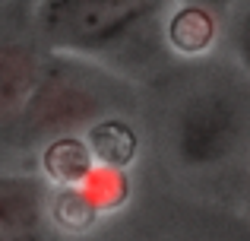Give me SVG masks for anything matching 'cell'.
I'll use <instances>...</instances> for the list:
<instances>
[{
	"label": "cell",
	"mask_w": 250,
	"mask_h": 241,
	"mask_svg": "<svg viewBox=\"0 0 250 241\" xmlns=\"http://www.w3.org/2000/svg\"><path fill=\"white\" fill-rule=\"evenodd\" d=\"M250 133V108L238 89L203 86L177 105L171 121L174 155L190 168H212L241 153Z\"/></svg>",
	"instance_id": "cell-1"
},
{
	"label": "cell",
	"mask_w": 250,
	"mask_h": 241,
	"mask_svg": "<svg viewBox=\"0 0 250 241\" xmlns=\"http://www.w3.org/2000/svg\"><path fill=\"white\" fill-rule=\"evenodd\" d=\"M42 64L22 44H0V118L22 114L42 80Z\"/></svg>",
	"instance_id": "cell-4"
},
{
	"label": "cell",
	"mask_w": 250,
	"mask_h": 241,
	"mask_svg": "<svg viewBox=\"0 0 250 241\" xmlns=\"http://www.w3.org/2000/svg\"><path fill=\"white\" fill-rule=\"evenodd\" d=\"M159 6L162 0H44L42 32L70 51L104 48Z\"/></svg>",
	"instance_id": "cell-2"
},
{
	"label": "cell",
	"mask_w": 250,
	"mask_h": 241,
	"mask_svg": "<svg viewBox=\"0 0 250 241\" xmlns=\"http://www.w3.org/2000/svg\"><path fill=\"white\" fill-rule=\"evenodd\" d=\"M89 153L108 165H124L133 155V133L121 124H98L89 136Z\"/></svg>",
	"instance_id": "cell-6"
},
{
	"label": "cell",
	"mask_w": 250,
	"mask_h": 241,
	"mask_svg": "<svg viewBox=\"0 0 250 241\" xmlns=\"http://www.w3.org/2000/svg\"><path fill=\"white\" fill-rule=\"evenodd\" d=\"M168 35H171V44H174L177 51H184V54H200V51H206L209 44H212L215 22H212L206 6L190 3L171 19Z\"/></svg>",
	"instance_id": "cell-5"
},
{
	"label": "cell",
	"mask_w": 250,
	"mask_h": 241,
	"mask_svg": "<svg viewBox=\"0 0 250 241\" xmlns=\"http://www.w3.org/2000/svg\"><path fill=\"white\" fill-rule=\"evenodd\" d=\"M196 6H222V3H228V0H193Z\"/></svg>",
	"instance_id": "cell-8"
},
{
	"label": "cell",
	"mask_w": 250,
	"mask_h": 241,
	"mask_svg": "<svg viewBox=\"0 0 250 241\" xmlns=\"http://www.w3.org/2000/svg\"><path fill=\"white\" fill-rule=\"evenodd\" d=\"M95 114H102V92L92 86L89 76L73 70L42 73L29 105L22 108V121L32 133H61Z\"/></svg>",
	"instance_id": "cell-3"
},
{
	"label": "cell",
	"mask_w": 250,
	"mask_h": 241,
	"mask_svg": "<svg viewBox=\"0 0 250 241\" xmlns=\"http://www.w3.org/2000/svg\"><path fill=\"white\" fill-rule=\"evenodd\" d=\"M234 48H238L241 61L250 67V10H244L234 22Z\"/></svg>",
	"instance_id": "cell-7"
}]
</instances>
